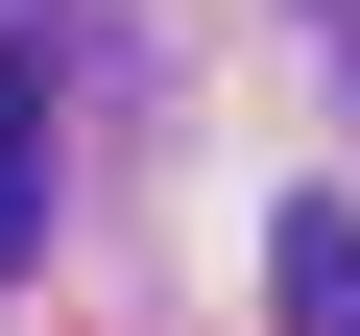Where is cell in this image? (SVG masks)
Segmentation results:
<instances>
[{
	"mask_svg": "<svg viewBox=\"0 0 360 336\" xmlns=\"http://www.w3.org/2000/svg\"><path fill=\"white\" fill-rule=\"evenodd\" d=\"M25 217H49V72H0V264H25Z\"/></svg>",
	"mask_w": 360,
	"mask_h": 336,
	"instance_id": "2",
	"label": "cell"
},
{
	"mask_svg": "<svg viewBox=\"0 0 360 336\" xmlns=\"http://www.w3.org/2000/svg\"><path fill=\"white\" fill-rule=\"evenodd\" d=\"M264 264H288V336H360V217H336V193H288Z\"/></svg>",
	"mask_w": 360,
	"mask_h": 336,
	"instance_id": "1",
	"label": "cell"
}]
</instances>
